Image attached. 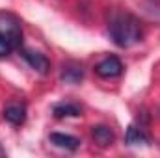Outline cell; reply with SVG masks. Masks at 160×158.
Instances as JSON below:
<instances>
[{
	"instance_id": "10",
	"label": "cell",
	"mask_w": 160,
	"mask_h": 158,
	"mask_svg": "<svg viewBox=\"0 0 160 158\" xmlns=\"http://www.w3.org/2000/svg\"><path fill=\"white\" fill-rule=\"evenodd\" d=\"M52 114L54 117L62 119V117H78L82 116V108L75 102H62V104H56L52 108Z\"/></svg>"
},
{
	"instance_id": "1",
	"label": "cell",
	"mask_w": 160,
	"mask_h": 158,
	"mask_svg": "<svg viewBox=\"0 0 160 158\" xmlns=\"http://www.w3.org/2000/svg\"><path fill=\"white\" fill-rule=\"evenodd\" d=\"M108 34L118 47L128 48L138 41H142L143 36L142 21L128 11H116L108 19Z\"/></svg>"
},
{
	"instance_id": "9",
	"label": "cell",
	"mask_w": 160,
	"mask_h": 158,
	"mask_svg": "<svg viewBox=\"0 0 160 158\" xmlns=\"http://www.w3.org/2000/svg\"><path fill=\"white\" fill-rule=\"evenodd\" d=\"M125 141L128 145H145V143H149V136H147V132H145V128L142 125L140 126L138 125H130L127 128Z\"/></svg>"
},
{
	"instance_id": "11",
	"label": "cell",
	"mask_w": 160,
	"mask_h": 158,
	"mask_svg": "<svg viewBox=\"0 0 160 158\" xmlns=\"http://www.w3.org/2000/svg\"><path fill=\"white\" fill-rule=\"evenodd\" d=\"M13 50H17V48H15V45L11 43V39H9L6 34H2V32H0V58L9 56Z\"/></svg>"
},
{
	"instance_id": "6",
	"label": "cell",
	"mask_w": 160,
	"mask_h": 158,
	"mask_svg": "<svg viewBox=\"0 0 160 158\" xmlns=\"http://www.w3.org/2000/svg\"><path fill=\"white\" fill-rule=\"evenodd\" d=\"M50 143L60 147V149H65V151H77L80 147L78 138L69 136V134H62V132H52L50 134Z\"/></svg>"
},
{
	"instance_id": "12",
	"label": "cell",
	"mask_w": 160,
	"mask_h": 158,
	"mask_svg": "<svg viewBox=\"0 0 160 158\" xmlns=\"http://www.w3.org/2000/svg\"><path fill=\"white\" fill-rule=\"evenodd\" d=\"M4 155H6V153H4V151H2V149H0V156H4Z\"/></svg>"
},
{
	"instance_id": "7",
	"label": "cell",
	"mask_w": 160,
	"mask_h": 158,
	"mask_svg": "<svg viewBox=\"0 0 160 158\" xmlns=\"http://www.w3.org/2000/svg\"><path fill=\"white\" fill-rule=\"evenodd\" d=\"M91 136H93V140H95V143H97L99 147H108V145H112L114 140H116L114 130H112L110 126H106V125H97V126H93Z\"/></svg>"
},
{
	"instance_id": "2",
	"label": "cell",
	"mask_w": 160,
	"mask_h": 158,
	"mask_svg": "<svg viewBox=\"0 0 160 158\" xmlns=\"http://www.w3.org/2000/svg\"><path fill=\"white\" fill-rule=\"evenodd\" d=\"M0 32L6 34L11 39L15 48H21V45H22V28H21V21L15 15L0 13Z\"/></svg>"
},
{
	"instance_id": "8",
	"label": "cell",
	"mask_w": 160,
	"mask_h": 158,
	"mask_svg": "<svg viewBox=\"0 0 160 158\" xmlns=\"http://www.w3.org/2000/svg\"><path fill=\"white\" fill-rule=\"evenodd\" d=\"M82 78H84V69H82L80 63L69 62V63L63 65V69H62V80L65 84H78Z\"/></svg>"
},
{
	"instance_id": "4",
	"label": "cell",
	"mask_w": 160,
	"mask_h": 158,
	"mask_svg": "<svg viewBox=\"0 0 160 158\" xmlns=\"http://www.w3.org/2000/svg\"><path fill=\"white\" fill-rule=\"evenodd\" d=\"M21 56L24 58V62L39 75H47L50 71V62L45 54L34 52V50H21Z\"/></svg>"
},
{
	"instance_id": "3",
	"label": "cell",
	"mask_w": 160,
	"mask_h": 158,
	"mask_svg": "<svg viewBox=\"0 0 160 158\" xmlns=\"http://www.w3.org/2000/svg\"><path fill=\"white\" fill-rule=\"evenodd\" d=\"M95 73L101 78H116L123 73V63L118 56H108L95 65Z\"/></svg>"
},
{
	"instance_id": "5",
	"label": "cell",
	"mask_w": 160,
	"mask_h": 158,
	"mask_svg": "<svg viewBox=\"0 0 160 158\" xmlns=\"http://www.w3.org/2000/svg\"><path fill=\"white\" fill-rule=\"evenodd\" d=\"M4 119L15 126L22 125L26 121V108L24 104H17V102H11L4 108Z\"/></svg>"
}]
</instances>
